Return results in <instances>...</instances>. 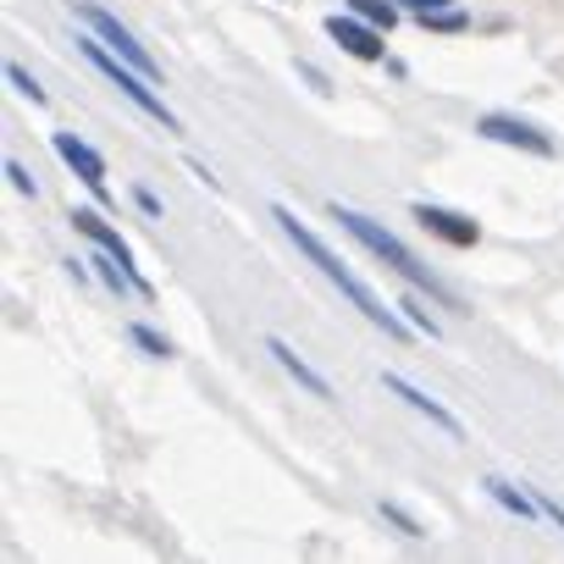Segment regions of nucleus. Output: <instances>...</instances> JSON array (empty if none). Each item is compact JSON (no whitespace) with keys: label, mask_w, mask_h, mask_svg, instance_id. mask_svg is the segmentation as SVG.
Returning <instances> with one entry per match:
<instances>
[{"label":"nucleus","mask_w":564,"mask_h":564,"mask_svg":"<svg viewBox=\"0 0 564 564\" xmlns=\"http://www.w3.org/2000/svg\"><path fill=\"white\" fill-rule=\"evenodd\" d=\"M271 216L282 221V232H289V238L300 243V254H305V260H311V265H316V271L333 282V289H344V300H349L355 311H366V322H371V327H382V333L404 338V322H399V316H393V311H388L371 289H366V282H360V276H355V271H349V265H344V260H338V254H333V249H327V243H322V238H316V232H311V227H305V221L289 210V205H276Z\"/></svg>","instance_id":"f257e3e1"},{"label":"nucleus","mask_w":564,"mask_h":564,"mask_svg":"<svg viewBox=\"0 0 564 564\" xmlns=\"http://www.w3.org/2000/svg\"><path fill=\"white\" fill-rule=\"evenodd\" d=\"M333 221H338V227H349V232H355V238H360V243L377 254V260H388L399 276H410V282H415V289H432V294H437L432 271H426V265H421V260H415V254H410V249H404V243L388 232V227H377L371 216H360V210H349V205H333Z\"/></svg>","instance_id":"f03ea898"},{"label":"nucleus","mask_w":564,"mask_h":564,"mask_svg":"<svg viewBox=\"0 0 564 564\" xmlns=\"http://www.w3.org/2000/svg\"><path fill=\"white\" fill-rule=\"evenodd\" d=\"M78 45H84V56H89V62H95V67H100V73H106V78H111V84H117V89H122V95H128V100L139 106V111H150L155 122H166V128L177 133V117H172V111H166V106H161V100H155V95L144 89L139 67L128 73V67H122V62H117V56H111L106 45H95V40H78Z\"/></svg>","instance_id":"7ed1b4c3"},{"label":"nucleus","mask_w":564,"mask_h":564,"mask_svg":"<svg viewBox=\"0 0 564 564\" xmlns=\"http://www.w3.org/2000/svg\"><path fill=\"white\" fill-rule=\"evenodd\" d=\"M73 7H78V18H89V29H95V34H100V40H106V45H111V51H117L128 67H139L144 78H155V62H150V51H144V45H139V40H133V34H128V29H122L111 12H100L95 0H73Z\"/></svg>","instance_id":"20e7f679"},{"label":"nucleus","mask_w":564,"mask_h":564,"mask_svg":"<svg viewBox=\"0 0 564 564\" xmlns=\"http://www.w3.org/2000/svg\"><path fill=\"white\" fill-rule=\"evenodd\" d=\"M476 133H487V139H498V144L536 150V155H547V150H553V139H547V133H536L531 122H514V117H481V122H476Z\"/></svg>","instance_id":"39448f33"},{"label":"nucleus","mask_w":564,"mask_h":564,"mask_svg":"<svg viewBox=\"0 0 564 564\" xmlns=\"http://www.w3.org/2000/svg\"><path fill=\"white\" fill-rule=\"evenodd\" d=\"M56 155H62V161H67V166H73V172H78V177H84V183H89L100 199H106V161H100L89 144H78L73 133H56Z\"/></svg>","instance_id":"423d86ee"},{"label":"nucleus","mask_w":564,"mask_h":564,"mask_svg":"<svg viewBox=\"0 0 564 564\" xmlns=\"http://www.w3.org/2000/svg\"><path fill=\"white\" fill-rule=\"evenodd\" d=\"M415 221H421L426 232H437V238L459 243V249H470V243H476V221H465V216H454V210H443V205H415Z\"/></svg>","instance_id":"0eeeda50"},{"label":"nucleus","mask_w":564,"mask_h":564,"mask_svg":"<svg viewBox=\"0 0 564 564\" xmlns=\"http://www.w3.org/2000/svg\"><path fill=\"white\" fill-rule=\"evenodd\" d=\"M327 34H333L349 56H360V62H377V56H382V40H377L366 23H355V18H327Z\"/></svg>","instance_id":"6e6552de"},{"label":"nucleus","mask_w":564,"mask_h":564,"mask_svg":"<svg viewBox=\"0 0 564 564\" xmlns=\"http://www.w3.org/2000/svg\"><path fill=\"white\" fill-rule=\"evenodd\" d=\"M388 393H399V399H404L410 410H421V415H432V426H443L448 437H465V426H459V421H454V415H448V410H443L437 399H426L421 388H410L404 377H388Z\"/></svg>","instance_id":"1a4fd4ad"},{"label":"nucleus","mask_w":564,"mask_h":564,"mask_svg":"<svg viewBox=\"0 0 564 564\" xmlns=\"http://www.w3.org/2000/svg\"><path fill=\"white\" fill-rule=\"evenodd\" d=\"M265 355H276V366L289 371V377H300V382H305L316 399H327V393H333V388H327V382H322V377H316V371H311V366H305V360L289 349V344H282V338H265Z\"/></svg>","instance_id":"9d476101"},{"label":"nucleus","mask_w":564,"mask_h":564,"mask_svg":"<svg viewBox=\"0 0 564 564\" xmlns=\"http://www.w3.org/2000/svg\"><path fill=\"white\" fill-rule=\"evenodd\" d=\"M73 221H78V232H89V238H95V243H100V249H111V254H117V260H122V265H128V271H133V249H128V243H122V232H111V227H106V221H100V216H95V210H78V216H73Z\"/></svg>","instance_id":"9b49d317"},{"label":"nucleus","mask_w":564,"mask_h":564,"mask_svg":"<svg viewBox=\"0 0 564 564\" xmlns=\"http://www.w3.org/2000/svg\"><path fill=\"white\" fill-rule=\"evenodd\" d=\"M349 7H355L366 23H377V29H393V7H388V0H349Z\"/></svg>","instance_id":"f8f14e48"},{"label":"nucleus","mask_w":564,"mask_h":564,"mask_svg":"<svg viewBox=\"0 0 564 564\" xmlns=\"http://www.w3.org/2000/svg\"><path fill=\"white\" fill-rule=\"evenodd\" d=\"M487 492H492V498H498L503 509H514L520 520H531V503H525V498H520V492H514L509 481H487Z\"/></svg>","instance_id":"ddd939ff"},{"label":"nucleus","mask_w":564,"mask_h":564,"mask_svg":"<svg viewBox=\"0 0 564 564\" xmlns=\"http://www.w3.org/2000/svg\"><path fill=\"white\" fill-rule=\"evenodd\" d=\"M7 78H12V84H18V95H29V100H34V106H45V89H40V84H34V78H29V73H23V67H12V73H7Z\"/></svg>","instance_id":"4468645a"},{"label":"nucleus","mask_w":564,"mask_h":564,"mask_svg":"<svg viewBox=\"0 0 564 564\" xmlns=\"http://www.w3.org/2000/svg\"><path fill=\"white\" fill-rule=\"evenodd\" d=\"M133 344H144V349H150V355H161V360L172 355V344H166V338H155L150 327H133Z\"/></svg>","instance_id":"2eb2a0df"},{"label":"nucleus","mask_w":564,"mask_h":564,"mask_svg":"<svg viewBox=\"0 0 564 564\" xmlns=\"http://www.w3.org/2000/svg\"><path fill=\"white\" fill-rule=\"evenodd\" d=\"M404 7H410L415 18H437V12H448V0H404Z\"/></svg>","instance_id":"dca6fc26"},{"label":"nucleus","mask_w":564,"mask_h":564,"mask_svg":"<svg viewBox=\"0 0 564 564\" xmlns=\"http://www.w3.org/2000/svg\"><path fill=\"white\" fill-rule=\"evenodd\" d=\"M7 177H12V183H18V194H34V177H29V172H23V166H18V161H12V166H7Z\"/></svg>","instance_id":"f3484780"},{"label":"nucleus","mask_w":564,"mask_h":564,"mask_svg":"<svg viewBox=\"0 0 564 564\" xmlns=\"http://www.w3.org/2000/svg\"><path fill=\"white\" fill-rule=\"evenodd\" d=\"M404 311H410V316H415V327H421V333H432V338H437V322H432V316H426V311H421V305H415V300H410V305H404Z\"/></svg>","instance_id":"a211bd4d"}]
</instances>
